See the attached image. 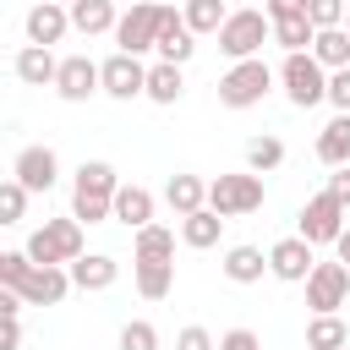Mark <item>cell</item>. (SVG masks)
<instances>
[{
  "mask_svg": "<svg viewBox=\"0 0 350 350\" xmlns=\"http://www.w3.org/2000/svg\"><path fill=\"white\" fill-rule=\"evenodd\" d=\"M22 252L33 257V268H71V262L88 257V235H82V224L66 213V219H44V224L27 235Z\"/></svg>",
  "mask_w": 350,
  "mask_h": 350,
  "instance_id": "cell-1",
  "label": "cell"
},
{
  "mask_svg": "<svg viewBox=\"0 0 350 350\" xmlns=\"http://www.w3.org/2000/svg\"><path fill=\"white\" fill-rule=\"evenodd\" d=\"M262 44H273V22H268V11H257V5L230 11V22L219 27V49L230 55V66L262 60Z\"/></svg>",
  "mask_w": 350,
  "mask_h": 350,
  "instance_id": "cell-2",
  "label": "cell"
},
{
  "mask_svg": "<svg viewBox=\"0 0 350 350\" xmlns=\"http://www.w3.org/2000/svg\"><path fill=\"white\" fill-rule=\"evenodd\" d=\"M262 197H268V180L262 175H252V170H235V175H213L208 180V208L230 224V219H246V213H257L262 208Z\"/></svg>",
  "mask_w": 350,
  "mask_h": 350,
  "instance_id": "cell-3",
  "label": "cell"
},
{
  "mask_svg": "<svg viewBox=\"0 0 350 350\" xmlns=\"http://www.w3.org/2000/svg\"><path fill=\"white\" fill-rule=\"evenodd\" d=\"M273 82H279V71H273L268 60H241V66H230V71L219 77V104H224V109H252V104L268 98Z\"/></svg>",
  "mask_w": 350,
  "mask_h": 350,
  "instance_id": "cell-4",
  "label": "cell"
},
{
  "mask_svg": "<svg viewBox=\"0 0 350 350\" xmlns=\"http://www.w3.org/2000/svg\"><path fill=\"white\" fill-rule=\"evenodd\" d=\"M262 11H268V22H273V44H279L284 55H312L317 27H312V16H306V0H268Z\"/></svg>",
  "mask_w": 350,
  "mask_h": 350,
  "instance_id": "cell-5",
  "label": "cell"
},
{
  "mask_svg": "<svg viewBox=\"0 0 350 350\" xmlns=\"http://www.w3.org/2000/svg\"><path fill=\"white\" fill-rule=\"evenodd\" d=\"M279 82H284V98H290L295 109H317V104H328V71H323L312 55H284Z\"/></svg>",
  "mask_w": 350,
  "mask_h": 350,
  "instance_id": "cell-6",
  "label": "cell"
},
{
  "mask_svg": "<svg viewBox=\"0 0 350 350\" xmlns=\"http://www.w3.org/2000/svg\"><path fill=\"white\" fill-rule=\"evenodd\" d=\"M345 213H350V208H339L328 191H317V197H306V202H301V213H295V224H301V230H295V235H301L306 246H334V241L350 230V224H345Z\"/></svg>",
  "mask_w": 350,
  "mask_h": 350,
  "instance_id": "cell-7",
  "label": "cell"
},
{
  "mask_svg": "<svg viewBox=\"0 0 350 350\" xmlns=\"http://www.w3.org/2000/svg\"><path fill=\"white\" fill-rule=\"evenodd\" d=\"M164 16H170V5H131V11H120V27H115V55H137V60H142V55L159 44Z\"/></svg>",
  "mask_w": 350,
  "mask_h": 350,
  "instance_id": "cell-8",
  "label": "cell"
},
{
  "mask_svg": "<svg viewBox=\"0 0 350 350\" xmlns=\"http://www.w3.org/2000/svg\"><path fill=\"white\" fill-rule=\"evenodd\" d=\"M350 301V268L345 262H317L306 279V306L312 317H339V306Z\"/></svg>",
  "mask_w": 350,
  "mask_h": 350,
  "instance_id": "cell-9",
  "label": "cell"
},
{
  "mask_svg": "<svg viewBox=\"0 0 350 350\" xmlns=\"http://www.w3.org/2000/svg\"><path fill=\"white\" fill-rule=\"evenodd\" d=\"M11 180H22L27 191H55V180H60V153L49 148V142H27L16 159H11Z\"/></svg>",
  "mask_w": 350,
  "mask_h": 350,
  "instance_id": "cell-10",
  "label": "cell"
},
{
  "mask_svg": "<svg viewBox=\"0 0 350 350\" xmlns=\"http://www.w3.org/2000/svg\"><path fill=\"white\" fill-rule=\"evenodd\" d=\"M55 93L66 104H88L93 93H104V66L88 60V55H66L60 60V77H55Z\"/></svg>",
  "mask_w": 350,
  "mask_h": 350,
  "instance_id": "cell-11",
  "label": "cell"
},
{
  "mask_svg": "<svg viewBox=\"0 0 350 350\" xmlns=\"http://www.w3.org/2000/svg\"><path fill=\"white\" fill-rule=\"evenodd\" d=\"M312 268H317V246H306L301 235H284V241L268 246V273H273V279H284V284H306Z\"/></svg>",
  "mask_w": 350,
  "mask_h": 350,
  "instance_id": "cell-12",
  "label": "cell"
},
{
  "mask_svg": "<svg viewBox=\"0 0 350 350\" xmlns=\"http://www.w3.org/2000/svg\"><path fill=\"white\" fill-rule=\"evenodd\" d=\"M98 66H104V93H109V98H120V104L148 98V66H142L137 55H109V60H98Z\"/></svg>",
  "mask_w": 350,
  "mask_h": 350,
  "instance_id": "cell-13",
  "label": "cell"
},
{
  "mask_svg": "<svg viewBox=\"0 0 350 350\" xmlns=\"http://www.w3.org/2000/svg\"><path fill=\"white\" fill-rule=\"evenodd\" d=\"M120 186H126V180H120V170H115L109 159H82L77 175H71V197H104V202H115Z\"/></svg>",
  "mask_w": 350,
  "mask_h": 350,
  "instance_id": "cell-14",
  "label": "cell"
},
{
  "mask_svg": "<svg viewBox=\"0 0 350 350\" xmlns=\"http://www.w3.org/2000/svg\"><path fill=\"white\" fill-rule=\"evenodd\" d=\"M153 55L164 60V66H186L191 55H197V33L186 27V16L170 5V16H164V27H159V44H153Z\"/></svg>",
  "mask_w": 350,
  "mask_h": 350,
  "instance_id": "cell-15",
  "label": "cell"
},
{
  "mask_svg": "<svg viewBox=\"0 0 350 350\" xmlns=\"http://www.w3.org/2000/svg\"><path fill=\"white\" fill-rule=\"evenodd\" d=\"M71 290H77L71 284V268H33V279L16 295H22V306H60Z\"/></svg>",
  "mask_w": 350,
  "mask_h": 350,
  "instance_id": "cell-16",
  "label": "cell"
},
{
  "mask_svg": "<svg viewBox=\"0 0 350 350\" xmlns=\"http://www.w3.org/2000/svg\"><path fill=\"white\" fill-rule=\"evenodd\" d=\"M66 27H71V5L44 0V5H33V11H27V44H33V49L60 44V38H66Z\"/></svg>",
  "mask_w": 350,
  "mask_h": 350,
  "instance_id": "cell-17",
  "label": "cell"
},
{
  "mask_svg": "<svg viewBox=\"0 0 350 350\" xmlns=\"http://www.w3.org/2000/svg\"><path fill=\"white\" fill-rule=\"evenodd\" d=\"M164 202L175 208V219H191L208 208V180L202 175H170L164 180Z\"/></svg>",
  "mask_w": 350,
  "mask_h": 350,
  "instance_id": "cell-18",
  "label": "cell"
},
{
  "mask_svg": "<svg viewBox=\"0 0 350 350\" xmlns=\"http://www.w3.org/2000/svg\"><path fill=\"white\" fill-rule=\"evenodd\" d=\"M115 224H126V230H148V224H153V191L137 186V180H126V186L115 191Z\"/></svg>",
  "mask_w": 350,
  "mask_h": 350,
  "instance_id": "cell-19",
  "label": "cell"
},
{
  "mask_svg": "<svg viewBox=\"0 0 350 350\" xmlns=\"http://www.w3.org/2000/svg\"><path fill=\"white\" fill-rule=\"evenodd\" d=\"M115 279H120V262H115L109 252H88L82 262H71V284H77V290H93V295H98V290H109Z\"/></svg>",
  "mask_w": 350,
  "mask_h": 350,
  "instance_id": "cell-20",
  "label": "cell"
},
{
  "mask_svg": "<svg viewBox=\"0 0 350 350\" xmlns=\"http://www.w3.org/2000/svg\"><path fill=\"white\" fill-rule=\"evenodd\" d=\"M71 27L77 33H115L120 27V11H115V0H71Z\"/></svg>",
  "mask_w": 350,
  "mask_h": 350,
  "instance_id": "cell-21",
  "label": "cell"
},
{
  "mask_svg": "<svg viewBox=\"0 0 350 350\" xmlns=\"http://www.w3.org/2000/svg\"><path fill=\"white\" fill-rule=\"evenodd\" d=\"M16 77H22L27 88H55V77H60L55 49H33V44H22V49H16Z\"/></svg>",
  "mask_w": 350,
  "mask_h": 350,
  "instance_id": "cell-22",
  "label": "cell"
},
{
  "mask_svg": "<svg viewBox=\"0 0 350 350\" xmlns=\"http://www.w3.org/2000/svg\"><path fill=\"white\" fill-rule=\"evenodd\" d=\"M219 268H224L230 284H257V279L268 273V252H262V246H230Z\"/></svg>",
  "mask_w": 350,
  "mask_h": 350,
  "instance_id": "cell-23",
  "label": "cell"
},
{
  "mask_svg": "<svg viewBox=\"0 0 350 350\" xmlns=\"http://www.w3.org/2000/svg\"><path fill=\"white\" fill-rule=\"evenodd\" d=\"M317 159L328 170H345L350 164V115H334L323 131H317Z\"/></svg>",
  "mask_w": 350,
  "mask_h": 350,
  "instance_id": "cell-24",
  "label": "cell"
},
{
  "mask_svg": "<svg viewBox=\"0 0 350 350\" xmlns=\"http://www.w3.org/2000/svg\"><path fill=\"white\" fill-rule=\"evenodd\" d=\"M131 262H175V230H164V224L137 230V241H131Z\"/></svg>",
  "mask_w": 350,
  "mask_h": 350,
  "instance_id": "cell-25",
  "label": "cell"
},
{
  "mask_svg": "<svg viewBox=\"0 0 350 350\" xmlns=\"http://www.w3.org/2000/svg\"><path fill=\"white\" fill-rule=\"evenodd\" d=\"M131 279L142 301H164L175 290V262H131Z\"/></svg>",
  "mask_w": 350,
  "mask_h": 350,
  "instance_id": "cell-26",
  "label": "cell"
},
{
  "mask_svg": "<svg viewBox=\"0 0 350 350\" xmlns=\"http://www.w3.org/2000/svg\"><path fill=\"white\" fill-rule=\"evenodd\" d=\"M219 235H224V219H219L213 208H202V213L180 219V241H186L191 252H208V246H219Z\"/></svg>",
  "mask_w": 350,
  "mask_h": 350,
  "instance_id": "cell-27",
  "label": "cell"
},
{
  "mask_svg": "<svg viewBox=\"0 0 350 350\" xmlns=\"http://www.w3.org/2000/svg\"><path fill=\"white\" fill-rule=\"evenodd\" d=\"M180 16H186V27H191L197 38H202V33H213V38H219V27L230 22V5H224V0H186V11H180Z\"/></svg>",
  "mask_w": 350,
  "mask_h": 350,
  "instance_id": "cell-28",
  "label": "cell"
},
{
  "mask_svg": "<svg viewBox=\"0 0 350 350\" xmlns=\"http://www.w3.org/2000/svg\"><path fill=\"white\" fill-rule=\"evenodd\" d=\"M180 93H186V77H180V66H164V60H153V66H148V98H153V104H180Z\"/></svg>",
  "mask_w": 350,
  "mask_h": 350,
  "instance_id": "cell-29",
  "label": "cell"
},
{
  "mask_svg": "<svg viewBox=\"0 0 350 350\" xmlns=\"http://www.w3.org/2000/svg\"><path fill=\"white\" fill-rule=\"evenodd\" d=\"M312 60L334 77V71H345L350 66V33L345 27H334V33H317V44H312Z\"/></svg>",
  "mask_w": 350,
  "mask_h": 350,
  "instance_id": "cell-30",
  "label": "cell"
},
{
  "mask_svg": "<svg viewBox=\"0 0 350 350\" xmlns=\"http://www.w3.org/2000/svg\"><path fill=\"white\" fill-rule=\"evenodd\" d=\"M279 164H284V142H279L273 131H262V137L246 142V170H252V175H273Z\"/></svg>",
  "mask_w": 350,
  "mask_h": 350,
  "instance_id": "cell-31",
  "label": "cell"
},
{
  "mask_svg": "<svg viewBox=\"0 0 350 350\" xmlns=\"http://www.w3.org/2000/svg\"><path fill=\"white\" fill-rule=\"evenodd\" d=\"M345 345H350L345 317H312L306 323V350H345Z\"/></svg>",
  "mask_w": 350,
  "mask_h": 350,
  "instance_id": "cell-32",
  "label": "cell"
},
{
  "mask_svg": "<svg viewBox=\"0 0 350 350\" xmlns=\"http://www.w3.org/2000/svg\"><path fill=\"white\" fill-rule=\"evenodd\" d=\"M306 16H312L317 33H334V27H345L350 5H345V0H306Z\"/></svg>",
  "mask_w": 350,
  "mask_h": 350,
  "instance_id": "cell-33",
  "label": "cell"
},
{
  "mask_svg": "<svg viewBox=\"0 0 350 350\" xmlns=\"http://www.w3.org/2000/svg\"><path fill=\"white\" fill-rule=\"evenodd\" d=\"M33 279V257L27 252H0V290H22Z\"/></svg>",
  "mask_w": 350,
  "mask_h": 350,
  "instance_id": "cell-34",
  "label": "cell"
},
{
  "mask_svg": "<svg viewBox=\"0 0 350 350\" xmlns=\"http://www.w3.org/2000/svg\"><path fill=\"white\" fill-rule=\"evenodd\" d=\"M27 197H33V191H27L22 180H5V186H0V224H22Z\"/></svg>",
  "mask_w": 350,
  "mask_h": 350,
  "instance_id": "cell-35",
  "label": "cell"
},
{
  "mask_svg": "<svg viewBox=\"0 0 350 350\" xmlns=\"http://www.w3.org/2000/svg\"><path fill=\"white\" fill-rule=\"evenodd\" d=\"M71 219L77 224H109L115 202H104V197H71Z\"/></svg>",
  "mask_w": 350,
  "mask_h": 350,
  "instance_id": "cell-36",
  "label": "cell"
},
{
  "mask_svg": "<svg viewBox=\"0 0 350 350\" xmlns=\"http://www.w3.org/2000/svg\"><path fill=\"white\" fill-rule=\"evenodd\" d=\"M120 350H159V328H153L148 317H131V323L120 328Z\"/></svg>",
  "mask_w": 350,
  "mask_h": 350,
  "instance_id": "cell-37",
  "label": "cell"
},
{
  "mask_svg": "<svg viewBox=\"0 0 350 350\" xmlns=\"http://www.w3.org/2000/svg\"><path fill=\"white\" fill-rule=\"evenodd\" d=\"M175 350H219V339H213L202 323H186V328L175 334Z\"/></svg>",
  "mask_w": 350,
  "mask_h": 350,
  "instance_id": "cell-38",
  "label": "cell"
},
{
  "mask_svg": "<svg viewBox=\"0 0 350 350\" xmlns=\"http://www.w3.org/2000/svg\"><path fill=\"white\" fill-rule=\"evenodd\" d=\"M328 104H334V109H339V115H350V66H345V71H334V77H328Z\"/></svg>",
  "mask_w": 350,
  "mask_h": 350,
  "instance_id": "cell-39",
  "label": "cell"
},
{
  "mask_svg": "<svg viewBox=\"0 0 350 350\" xmlns=\"http://www.w3.org/2000/svg\"><path fill=\"white\" fill-rule=\"evenodd\" d=\"M219 350H262V339L252 328H230V334H219Z\"/></svg>",
  "mask_w": 350,
  "mask_h": 350,
  "instance_id": "cell-40",
  "label": "cell"
},
{
  "mask_svg": "<svg viewBox=\"0 0 350 350\" xmlns=\"http://www.w3.org/2000/svg\"><path fill=\"white\" fill-rule=\"evenodd\" d=\"M323 191H328V197H334V202H339V208H350V164H345V170H334V175H328V186H323Z\"/></svg>",
  "mask_w": 350,
  "mask_h": 350,
  "instance_id": "cell-41",
  "label": "cell"
},
{
  "mask_svg": "<svg viewBox=\"0 0 350 350\" xmlns=\"http://www.w3.org/2000/svg\"><path fill=\"white\" fill-rule=\"evenodd\" d=\"M0 317H22V295L16 290H0Z\"/></svg>",
  "mask_w": 350,
  "mask_h": 350,
  "instance_id": "cell-42",
  "label": "cell"
},
{
  "mask_svg": "<svg viewBox=\"0 0 350 350\" xmlns=\"http://www.w3.org/2000/svg\"><path fill=\"white\" fill-rule=\"evenodd\" d=\"M22 345V317H5V350Z\"/></svg>",
  "mask_w": 350,
  "mask_h": 350,
  "instance_id": "cell-43",
  "label": "cell"
},
{
  "mask_svg": "<svg viewBox=\"0 0 350 350\" xmlns=\"http://www.w3.org/2000/svg\"><path fill=\"white\" fill-rule=\"evenodd\" d=\"M334 262H345V268H350V230L334 241Z\"/></svg>",
  "mask_w": 350,
  "mask_h": 350,
  "instance_id": "cell-44",
  "label": "cell"
},
{
  "mask_svg": "<svg viewBox=\"0 0 350 350\" xmlns=\"http://www.w3.org/2000/svg\"><path fill=\"white\" fill-rule=\"evenodd\" d=\"M345 33H350V16H345Z\"/></svg>",
  "mask_w": 350,
  "mask_h": 350,
  "instance_id": "cell-45",
  "label": "cell"
},
{
  "mask_svg": "<svg viewBox=\"0 0 350 350\" xmlns=\"http://www.w3.org/2000/svg\"><path fill=\"white\" fill-rule=\"evenodd\" d=\"M345 350H350V345H345Z\"/></svg>",
  "mask_w": 350,
  "mask_h": 350,
  "instance_id": "cell-46",
  "label": "cell"
}]
</instances>
